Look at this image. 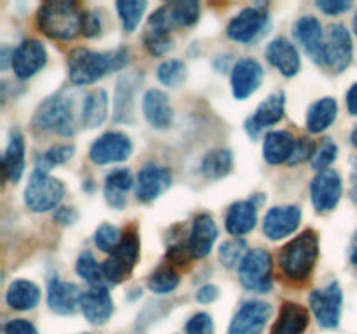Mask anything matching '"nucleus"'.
<instances>
[{
    "instance_id": "nucleus-1",
    "label": "nucleus",
    "mask_w": 357,
    "mask_h": 334,
    "mask_svg": "<svg viewBox=\"0 0 357 334\" xmlns=\"http://www.w3.org/2000/svg\"><path fill=\"white\" fill-rule=\"evenodd\" d=\"M128 49H114L108 52H96L86 47H77L68 54V77L73 86H91L108 73L128 66Z\"/></svg>"
},
{
    "instance_id": "nucleus-2",
    "label": "nucleus",
    "mask_w": 357,
    "mask_h": 334,
    "mask_svg": "<svg viewBox=\"0 0 357 334\" xmlns=\"http://www.w3.org/2000/svg\"><path fill=\"white\" fill-rule=\"evenodd\" d=\"M317 256H319V237L314 230H305L279 250V267L286 278L293 282H303L312 273Z\"/></svg>"
},
{
    "instance_id": "nucleus-3",
    "label": "nucleus",
    "mask_w": 357,
    "mask_h": 334,
    "mask_svg": "<svg viewBox=\"0 0 357 334\" xmlns=\"http://www.w3.org/2000/svg\"><path fill=\"white\" fill-rule=\"evenodd\" d=\"M84 13L75 2L52 0L37 10V26L44 35L58 40H72L82 33Z\"/></svg>"
},
{
    "instance_id": "nucleus-4",
    "label": "nucleus",
    "mask_w": 357,
    "mask_h": 334,
    "mask_svg": "<svg viewBox=\"0 0 357 334\" xmlns=\"http://www.w3.org/2000/svg\"><path fill=\"white\" fill-rule=\"evenodd\" d=\"M33 127L44 132H56L59 136H72L77 129L73 97L65 93L47 97L35 111Z\"/></svg>"
},
{
    "instance_id": "nucleus-5",
    "label": "nucleus",
    "mask_w": 357,
    "mask_h": 334,
    "mask_svg": "<svg viewBox=\"0 0 357 334\" xmlns=\"http://www.w3.org/2000/svg\"><path fill=\"white\" fill-rule=\"evenodd\" d=\"M65 197V186L49 174L33 170L24 188V204L33 212H47L58 207Z\"/></svg>"
},
{
    "instance_id": "nucleus-6",
    "label": "nucleus",
    "mask_w": 357,
    "mask_h": 334,
    "mask_svg": "<svg viewBox=\"0 0 357 334\" xmlns=\"http://www.w3.org/2000/svg\"><path fill=\"white\" fill-rule=\"evenodd\" d=\"M239 280L248 291L267 294L272 289V256L265 249H251L239 264Z\"/></svg>"
},
{
    "instance_id": "nucleus-7",
    "label": "nucleus",
    "mask_w": 357,
    "mask_h": 334,
    "mask_svg": "<svg viewBox=\"0 0 357 334\" xmlns=\"http://www.w3.org/2000/svg\"><path fill=\"white\" fill-rule=\"evenodd\" d=\"M139 257V240L138 233L135 230H128L122 235V242L119 244L117 249L112 253L103 263V275L105 280L110 284H121L131 275L136 261Z\"/></svg>"
},
{
    "instance_id": "nucleus-8",
    "label": "nucleus",
    "mask_w": 357,
    "mask_h": 334,
    "mask_svg": "<svg viewBox=\"0 0 357 334\" xmlns=\"http://www.w3.org/2000/svg\"><path fill=\"white\" fill-rule=\"evenodd\" d=\"M309 301L310 310L321 327L333 329L338 326L342 315V301H344V294H342V287L338 282H331L326 287L312 291Z\"/></svg>"
},
{
    "instance_id": "nucleus-9",
    "label": "nucleus",
    "mask_w": 357,
    "mask_h": 334,
    "mask_svg": "<svg viewBox=\"0 0 357 334\" xmlns=\"http://www.w3.org/2000/svg\"><path fill=\"white\" fill-rule=\"evenodd\" d=\"M267 19L268 14L265 6L255 3V6L243 9L230 19L229 26H227V35L239 44H251L264 31Z\"/></svg>"
},
{
    "instance_id": "nucleus-10",
    "label": "nucleus",
    "mask_w": 357,
    "mask_h": 334,
    "mask_svg": "<svg viewBox=\"0 0 357 334\" xmlns=\"http://www.w3.org/2000/svg\"><path fill=\"white\" fill-rule=\"evenodd\" d=\"M293 33L314 63L326 66V35H324L321 21L317 17H300L293 28Z\"/></svg>"
},
{
    "instance_id": "nucleus-11",
    "label": "nucleus",
    "mask_w": 357,
    "mask_h": 334,
    "mask_svg": "<svg viewBox=\"0 0 357 334\" xmlns=\"http://www.w3.org/2000/svg\"><path fill=\"white\" fill-rule=\"evenodd\" d=\"M132 143L122 132H105L89 148V159L98 166L124 162L131 157Z\"/></svg>"
},
{
    "instance_id": "nucleus-12",
    "label": "nucleus",
    "mask_w": 357,
    "mask_h": 334,
    "mask_svg": "<svg viewBox=\"0 0 357 334\" xmlns=\"http://www.w3.org/2000/svg\"><path fill=\"white\" fill-rule=\"evenodd\" d=\"M47 63L45 45L37 38H26L10 54V66L20 79H30Z\"/></svg>"
},
{
    "instance_id": "nucleus-13",
    "label": "nucleus",
    "mask_w": 357,
    "mask_h": 334,
    "mask_svg": "<svg viewBox=\"0 0 357 334\" xmlns=\"http://www.w3.org/2000/svg\"><path fill=\"white\" fill-rule=\"evenodd\" d=\"M342 177L337 170H321L310 184V198L317 212H330L342 198Z\"/></svg>"
},
{
    "instance_id": "nucleus-14",
    "label": "nucleus",
    "mask_w": 357,
    "mask_h": 334,
    "mask_svg": "<svg viewBox=\"0 0 357 334\" xmlns=\"http://www.w3.org/2000/svg\"><path fill=\"white\" fill-rule=\"evenodd\" d=\"M354 45L344 24H331L326 33V66L333 72H344L352 63Z\"/></svg>"
},
{
    "instance_id": "nucleus-15",
    "label": "nucleus",
    "mask_w": 357,
    "mask_h": 334,
    "mask_svg": "<svg viewBox=\"0 0 357 334\" xmlns=\"http://www.w3.org/2000/svg\"><path fill=\"white\" fill-rule=\"evenodd\" d=\"M272 315V306L265 301L243 303L230 322L229 334H260Z\"/></svg>"
},
{
    "instance_id": "nucleus-16",
    "label": "nucleus",
    "mask_w": 357,
    "mask_h": 334,
    "mask_svg": "<svg viewBox=\"0 0 357 334\" xmlns=\"http://www.w3.org/2000/svg\"><path fill=\"white\" fill-rule=\"evenodd\" d=\"M171 30H173V26H171L169 21H167L164 6L159 7L157 10H153L149 17L145 35H143V42H145L146 51L152 56H155V58L167 54V52L173 49Z\"/></svg>"
},
{
    "instance_id": "nucleus-17",
    "label": "nucleus",
    "mask_w": 357,
    "mask_h": 334,
    "mask_svg": "<svg viewBox=\"0 0 357 334\" xmlns=\"http://www.w3.org/2000/svg\"><path fill=\"white\" fill-rule=\"evenodd\" d=\"M302 221V211L296 205L272 207L265 214L264 233L271 240H281L296 232Z\"/></svg>"
},
{
    "instance_id": "nucleus-18",
    "label": "nucleus",
    "mask_w": 357,
    "mask_h": 334,
    "mask_svg": "<svg viewBox=\"0 0 357 334\" xmlns=\"http://www.w3.org/2000/svg\"><path fill=\"white\" fill-rule=\"evenodd\" d=\"M264 80V68L257 59L243 58L234 65L230 84L236 100H248L260 87Z\"/></svg>"
},
{
    "instance_id": "nucleus-19",
    "label": "nucleus",
    "mask_w": 357,
    "mask_h": 334,
    "mask_svg": "<svg viewBox=\"0 0 357 334\" xmlns=\"http://www.w3.org/2000/svg\"><path fill=\"white\" fill-rule=\"evenodd\" d=\"M80 312L94 326H103L114 313V301L105 285L89 287L80 296Z\"/></svg>"
},
{
    "instance_id": "nucleus-20",
    "label": "nucleus",
    "mask_w": 357,
    "mask_h": 334,
    "mask_svg": "<svg viewBox=\"0 0 357 334\" xmlns=\"http://www.w3.org/2000/svg\"><path fill=\"white\" fill-rule=\"evenodd\" d=\"M171 186V173L162 166L149 164L138 173L136 198L142 202H153Z\"/></svg>"
},
{
    "instance_id": "nucleus-21",
    "label": "nucleus",
    "mask_w": 357,
    "mask_h": 334,
    "mask_svg": "<svg viewBox=\"0 0 357 334\" xmlns=\"http://www.w3.org/2000/svg\"><path fill=\"white\" fill-rule=\"evenodd\" d=\"M218 237V228L209 214H199L192 223V230L188 233V249H190L192 257L202 260L213 250V246Z\"/></svg>"
},
{
    "instance_id": "nucleus-22",
    "label": "nucleus",
    "mask_w": 357,
    "mask_h": 334,
    "mask_svg": "<svg viewBox=\"0 0 357 334\" xmlns=\"http://www.w3.org/2000/svg\"><path fill=\"white\" fill-rule=\"evenodd\" d=\"M284 117V93H274L258 104L253 117L246 122L250 136L257 138L264 129L279 124Z\"/></svg>"
},
{
    "instance_id": "nucleus-23",
    "label": "nucleus",
    "mask_w": 357,
    "mask_h": 334,
    "mask_svg": "<svg viewBox=\"0 0 357 334\" xmlns=\"http://www.w3.org/2000/svg\"><path fill=\"white\" fill-rule=\"evenodd\" d=\"M265 58L284 77L296 75L300 72V66H302V59H300L298 51L293 45V42L288 40L286 37L274 38L267 45V49H265Z\"/></svg>"
},
{
    "instance_id": "nucleus-24",
    "label": "nucleus",
    "mask_w": 357,
    "mask_h": 334,
    "mask_svg": "<svg viewBox=\"0 0 357 334\" xmlns=\"http://www.w3.org/2000/svg\"><path fill=\"white\" fill-rule=\"evenodd\" d=\"M79 285L73 282H63L58 277L51 278L47 285V305L49 308L59 315H70L75 312L80 301Z\"/></svg>"
},
{
    "instance_id": "nucleus-25",
    "label": "nucleus",
    "mask_w": 357,
    "mask_h": 334,
    "mask_svg": "<svg viewBox=\"0 0 357 334\" xmlns=\"http://www.w3.org/2000/svg\"><path fill=\"white\" fill-rule=\"evenodd\" d=\"M143 115L153 129H167L173 124L174 111L166 94L159 89H149L143 96Z\"/></svg>"
},
{
    "instance_id": "nucleus-26",
    "label": "nucleus",
    "mask_w": 357,
    "mask_h": 334,
    "mask_svg": "<svg viewBox=\"0 0 357 334\" xmlns=\"http://www.w3.org/2000/svg\"><path fill=\"white\" fill-rule=\"evenodd\" d=\"M258 209L253 200H239L232 204L225 216V228L236 239L246 235L257 226Z\"/></svg>"
},
{
    "instance_id": "nucleus-27",
    "label": "nucleus",
    "mask_w": 357,
    "mask_h": 334,
    "mask_svg": "<svg viewBox=\"0 0 357 334\" xmlns=\"http://www.w3.org/2000/svg\"><path fill=\"white\" fill-rule=\"evenodd\" d=\"M138 87L136 75L129 73L117 82L114 97V120L122 124L135 122V94Z\"/></svg>"
},
{
    "instance_id": "nucleus-28",
    "label": "nucleus",
    "mask_w": 357,
    "mask_h": 334,
    "mask_svg": "<svg viewBox=\"0 0 357 334\" xmlns=\"http://www.w3.org/2000/svg\"><path fill=\"white\" fill-rule=\"evenodd\" d=\"M309 327V312L298 303H284L278 320L272 327V334H303Z\"/></svg>"
},
{
    "instance_id": "nucleus-29",
    "label": "nucleus",
    "mask_w": 357,
    "mask_h": 334,
    "mask_svg": "<svg viewBox=\"0 0 357 334\" xmlns=\"http://www.w3.org/2000/svg\"><path fill=\"white\" fill-rule=\"evenodd\" d=\"M3 176L9 183H17L24 170V139L20 131L10 132L6 153L2 157Z\"/></svg>"
},
{
    "instance_id": "nucleus-30",
    "label": "nucleus",
    "mask_w": 357,
    "mask_h": 334,
    "mask_svg": "<svg viewBox=\"0 0 357 334\" xmlns=\"http://www.w3.org/2000/svg\"><path fill=\"white\" fill-rule=\"evenodd\" d=\"M296 139L288 131H272L264 139V159L272 166L289 162Z\"/></svg>"
},
{
    "instance_id": "nucleus-31",
    "label": "nucleus",
    "mask_w": 357,
    "mask_h": 334,
    "mask_svg": "<svg viewBox=\"0 0 357 334\" xmlns=\"http://www.w3.org/2000/svg\"><path fill=\"white\" fill-rule=\"evenodd\" d=\"M108 117V94L107 90L96 89L84 97L80 108V125L86 129L100 127Z\"/></svg>"
},
{
    "instance_id": "nucleus-32",
    "label": "nucleus",
    "mask_w": 357,
    "mask_h": 334,
    "mask_svg": "<svg viewBox=\"0 0 357 334\" xmlns=\"http://www.w3.org/2000/svg\"><path fill=\"white\" fill-rule=\"evenodd\" d=\"M132 186V176L129 169H115L105 180V200L112 209H124L128 202V191Z\"/></svg>"
},
{
    "instance_id": "nucleus-33",
    "label": "nucleus",
    "mask_w": 357,
    "mask_h": 334,
    "mask_svg": "<svg viewBox=\"0 0 357 334\" xmlns=\"http://www.w3.org/2000/svg\"><path fill=\"white\" fill-rule=\"evenodd\" d=\"M7 305L17 312H28L33 310L40 301V289L30 280H14L6 292Z\"/></svg>"
},
{
    "instance_id": "nucleus-34",
    "label": "nucleus",
    "mask_w": 357,
    "mask_h": 334,
    "mask_svg": "<svg viewBox=\"0 0 357 334\" xmlns=\"http://www.w3.org/2000/svg\"><path fill=\"white\" fill-rule=\"evenodd\" d=\"M338 115V104L333 97H321L316 103L310 104L307 111V129L312 134L326 131L335 122Z\"/></svg>"
},
{
    "instance_id": "nucleus-35",
    "label": "nucleus",
    "mask_w": 357,
    "mask_h": 334,
    "mask_svg": "<svg viewBox=\"0 0 357 334\" xmlns=\"http://www.w3.org/2000/svg\"><path fill=\"white\" fill-rule=\"evenodd\" d=\"M232 167L234 155L232 152L227 148L211 150V152L206 153L201 164L202 174H204V177H208V180H222V177L229 176Z\"/></svg>"
},
{
    "instance_id": "nucleus-36",
    "label": "nucleus",
    "mask_w": 357,
    "mask_h": 334,
    "mask_svg": "<svg viewBox=\"0 0 357 334\" xmlns=\"http://www.w3.org/2000/svg\"><path fill=\"white\" fill-rule=\"evenodd\" d=\"M164 10H166V17L173 28L194 26L199 21V16H201V7L194 0H183V2L180 0V2L166 3Z\"/></svg>"
},
{
    "instance_id": "nucleus-37",
    "label": "nucleus",
    "mask_w": 357,
    "mask_h": 334,
    "mask_svg": "<svg viewBox=\"0 0 357 334\" xmlns=\"http://www.w3.org/2000/svg\"><path fill=\"white\" fill-rule=\"evenodd\" d=\"M115 7H117V13L122 21V26H124V31L132 33L138 28L149 3L143 2V0H135V2L132 0H122V2L115 3Z\"/></svg>"
},
{
    "instance_id": "nucleus-38",
    "label": "nucleus",
    "mask_w": 357,
    "mask_h": 334,
    "mask_svg": "<svg viewBox=\"0 0 357 334\" xmlns=\"http://www.w3.org/2000/svg\"><path fill=\"white\" fill-rule=\"evenodd\" d=\"M75 270L77 275H79L82 280H86L91 287H94V285H103V264L98 263L89 250H84V253L80 254L79 260H77Z\"/></svg>"
},
{
    "instance_id": "nucleus-39",
    "label": "nucleus",
    "mask_w": 357,
    "mask_h": 334,
    "mask_svg": "<svg viewBox=\"0 0 357 334\" xmlns=\"http://www.w3.org/2000/svg\"><path fill=\"white\" fill-rule=\"evenodd\" d=\"M73 152H75V148H73L72 145L52 146V148H49L47 152L42 153V155L35 160V167H37L35 170L47 174L52 167L68 162V160L73 157Z\"/></svg>"
},
{
    "instance_id": "nucleus-40",
    "label": "nucleus",
    "mask_w": 357,
    "mask_h": 334,
    "mask_svg": "<svg viewBox=\"0 0 357 334\" xmlns=\"http://www.w3.org/2000/svg\"><path fill=\"white\" fill-rule=\"evenodd\" d=\"M180 285V275L171 267H162L149 278V289L155 294H169Z\"/></svg>"
},
{
    "instance_id": "nucleus-41",
    "label": "nucleus",
    "mask_w": 357,
    "mask_h": 334,
    "mask_svg": "<svg viewBox=\"0 0 357 334\" xmlns=\"http://www.w3.org/2000/svg\"><path fill=\"white\" fill-rule=\"evenodd\" d=\"M157 77L167 87H178L187 80V66L180 59H166L157 68Z\"/></svg>"
},
{
    "instance_id": "nucleus-42",
    "label": "nucleus",
    "mask_w": 357,
    "mask_h": 334,
    "mask_svg": "<svg viewBox=\"0 0 357 334\" xmlns=\"http://www.w3.org/2000/svg\"><path fill=\"white\" fill-rule=\"evenodd\" d=\"M248 254L246 240L243 239H232L227 240L225 244L220 246V261L225 264L227 268H239L241 261Z\"/></svg>"
},
{
    "instance_id": "nucleus-43",
    "label": "nucleus",
    "mask_w": 357,
    "mask_h": 334,
    "mask_svg": "<svg viewBox=\"0 0 357 334\" xmlns=\"http://www.w3.org/2000/svg\"><path fill=\"white\" fill-rule=\"evenodd\" d=\"M122 242V233L121 230L115 225H110V223H103L100 228L94 233V244H96L98 249L101 253L112 254L119 247V244Z\"/></svg>"
},
{
    "instance_id": "nucleus-44",
    "label": "nucleus",
    "mask_w": 357,
    "mask_h": 334,
    "mask_svg": "<svg viewBox=\"0 0 357 334\" xmlns=\"http://www.w3.org/2000/svg\"><path fill=\"white\" fill-rule=\"evenodd\" d=\"M337 145L333 141H330V139H326L319 148H316V153L312 157V167L316 170H319V173L321 170H326L337 160Z\"/></svg>"
},
{
    "instance_id": "nucleus-45",
    "label": "nucleus",
    "mask_w": 357,
    "mask_h": 334,
    "mask_svg": "<svg viewBox=\"0 0 357 334\" xmlns=\"http://www.w3.org/2000/svg\"><path fill=\"white\" fill-rule=\"evenodd\" d=\"M185 331H187V334H215V324H213L211 315L201 312L190 317Z\"/></svg>"
},
{
    "instance_id": "nucleus-46",
    "label": "nucleus",
    "mask_w": 357,
    "mask_h": 334,
    "mask_svg": "<svg viewBox=\"0 0 357 334\" xmlns=\"http://www.w3.org/2000/svg\"><path fill=\"white\" fill-rule=\"evenodd\" d=\"M314 153H316V145H314L310 139L302 138L296 141L295 150H293V155L289 159V166H296V164H302L305 162L307 159H312Z\"/></svg>"
},
{
    "instance_id": "nucleus-47",
    "label": "nucleus",
    "mask_w": 357,
    "mask_h": 334,
    "mask_svg": "<svg viewBox=\"0 0 357 334\" xmlns=\"http://www.w3.org/2000/svg\"><path fill=\"white\" fill-rule=\"evenodd\" d=\"M316 6L317 9L323 10L326 16H338V14L347 13L352 7V3L345 2V0H319Z\"/></svg>"
},
{
    "instance_id": "nucleus-48",
    "label": "nucleus",
    "mask_w": 357,
    "mask_h": 334,
    "mask_svg": "<svg viewBox=\"0 0 357 334\" xmlns=\"http://www.w3.org/2000/svg\"><path fill=\"white\" fill-rule=\"evenodd\" d=\"M3 333L6 334H38L37 329L31 322L24 319H14L3 326Z\"/></svg>"
},
{
    "instance_id": "nucleus-49",
    "label": "nucleus",
    "mask_w": 357,
    "mask_h": 334,
    "mask_svg": "<svg viewBox=\"0 0 357 334\" xmlns=\"http://www.w3.org/2000/svg\"><path fill=\"white\" fill-rule=\"evenodd\" d=\"M101 31V21L100 16L94 13H84V23H82V33L86 37H96Z\"/></svg>"
},
{
    "instance_id": "nucleus-50",
    "label": "nucleus",
    "mask_w": 357,
    "mask_h": 334,
    "mask_svg": "<svg viewBox=\"0 0 357 334\" xmlns=\"http://www.w3.org/2000/svg\"><path fill=\"white\" fill-rule=\"evenodd\" d=\"M220 296V289L213 284L202 285L197 291V301L199 303H213L216 301Z\"/></svg>"
},
{
    "instance_id": "nucleus-51",
    "label": "nucleus",
    "mask_w": 357,
    "mask_h": 334,
    "mask_svg": "<svg viewBox=\"0 0 357 334\" xmlns=\"http://www.w3.org/2000/svg\"><path fill=\"white\" fill-rule=\"evenodd\" d=\"M54 219L58 223H61V225H73L79 219V212L73 207H61L56 212Z\"/></svg>"
},
{
    "instance_id": "nucleus-52",
    "label": "nucleus",
    "mask_w": 357,
    "mask_h": 334,
    "mask_svg": "<svg viewBox=\"0 0 357 334\" xmlns=\"http://www.w3.org/2000/svg\"><path fill=\"white\" fill-rule=\"evenodd\" d=\"M347 110L351 115H357V82L347 90Z\"/></svg>"
},
{
    "instance_id": "nucleus-53",
    "label": "nucleus",
    "mask_w": 357,
    "mask_h": 334,
    "mask_svg": "<svg viewBox=\"0 0 357 334\" xmlns=\"http://www.w3.org/2000/svg\"><path fill=\"white\" fill-rule=\"evenodd\" d=\"M351 198L357 204V157L351 160Z\"/></svg>"
},
{
    "instance_id": "nucleus-54",
    "label": "nucleus",
    "mask_w": 357,
    "mask_h": 334,
    "mask_svg": "<svg viewBox=\"0 0 357 334\" xmlns=\"http://www.w3.org/2000/svg\"><path fill=\"white\" fill-rule=\"evenodd\" d=\"M349 256H351L352 267L357 268V232L354 233L351 240V249H349Z\"/></svg>"
},
{
    "instance_id": "nucleus-55",
    "label": "nucleus",
    "mask_w": 357,
    "mask_h": 334,
    "mask_svg": "<svg viewBox=\"0 0 357 334\" xmlns=\"http://www.w3.org/2000/svg\"><path fill=\"white\" fill-rule=\"evenodd\" d=\"M351 141H352V145H354L357 148V125H356V129L352 131V134H351Z\"/></svg>"
},
{
    "instance_id": "nucleus-56",
    "label": "nucleus",
    "mask_w": 357,
    "mask_h": 334,
    "mask_svg": "<svg viewBox=\"0 0 357 334\" xmlns=\"http://www.w3.org/2000/svg\"><path fill=\"white\" fill-rule=\"evenodd\" d=\"M352 28H354V33L357 37V13L354 14V19H352Z\"/></svg>"
}]
</instances>
